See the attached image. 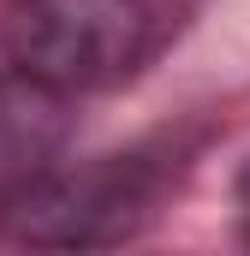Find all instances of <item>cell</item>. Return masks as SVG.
<instances>
[{"mask_svg": "<svg viewBox=\"0 0 250 256\" xmlns=\"http://www.w3.org/2000/svg\"><path fill=\"white\" fill-rule=\"evenodd\" d=\"M155 48L149 0H12L6 54L66 96H96L137 78Z\"/></svg>", "mask_w": 250, "mask_h": 256, "instance_id": "1", "label": "cell"}, {"mask_svg": "<svg viewBox=\"0 0 250 256\" xmlns=\"http://www.w3.org/2000/svg\"><path fill=\"white\" fill-rule=\"evenodd\" d=\"M155 214V173L131 155H102L84 167L54 161L30 185L0 196V238L30 250H102L143 232Z\"/></svg>", "mask_w": 250, "mask_h": 256, "instance_id": "2", "label": "cell"}, {"mask_svg": "<svg viewBox=\"0 0 250 256\" xmlns=\"http://www.w3.org/2000/svg\"><path fill=\"white\" fill-rule=\"evenodd\" d=\"M72 143V96L48 78L12 66L0 72V196L48 173Z\"/></svg>", "mask_w": 250, "mask_h": 256, "instance_id": "3", "label": "cell"}]
</instances>
